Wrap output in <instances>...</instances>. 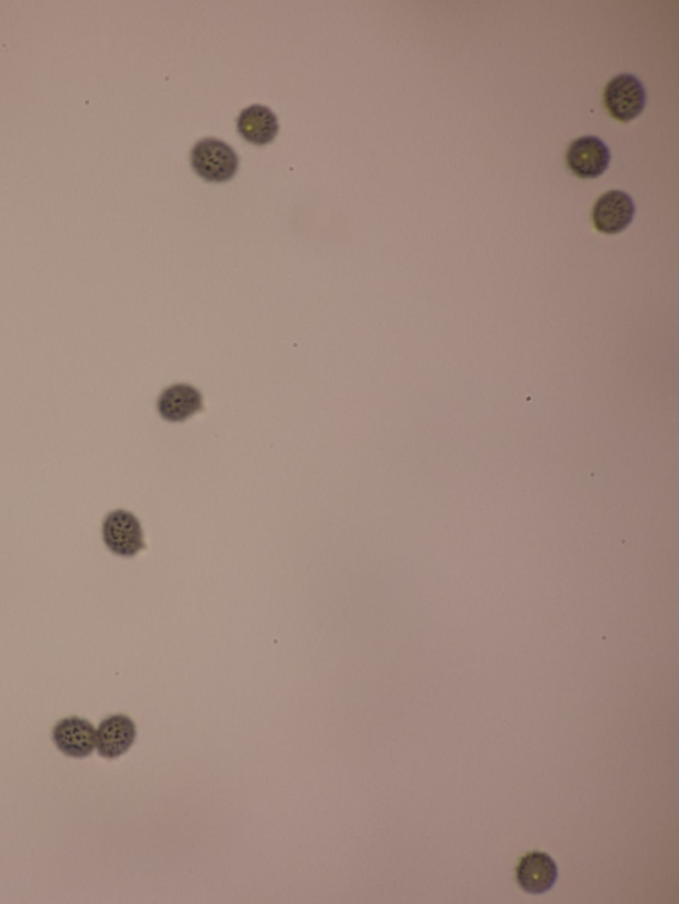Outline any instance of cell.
Returning a JSON list of instances; mask_svg holds the SVG:
<instances>
[{
    "mask_svg": "<svg viewBox=\"0 0 679 904\" xmlns=\"http://www.w3.org/2000/svg\"><path fill=\"white\" fill-rule=\"evenodd\" d=\"M52 741L61 754L73 759H85L96 749V730L88 720L66 718L54 725Z\"/></svg>",
    "mask_w": 679,
    "mask_h": 904,
    "instance_id": "6",
    "label": "cell"
},
{
    "mask_svg": "<svg viewBox=\"0 0 679 904\" xmlns=\"http://www.w3.org/2000/svg\"><path fill=\"white\" fill-rule=\"evenodd\" d=\"M237 130L246 142L254 145H267L278 136L279 122L270 108L251 106L243 109L238 118Z\"/></svg>",
    "mask_w": 679,
    "mask_h": 904,
    "instance_id": "10",
    "label": "cell"
},
{
    "mask_svg": "<svg viewBox=\"0 0 679 904\" xmlns=\"http://www.w3.org/2000/svg\"><path fill=\"white\" fill-rule=\"evenodd\" d=\"M192 167L207 182H228L240 168V157L230 145L217 138L201 139L192 150Z\"/></svg>",
    "mask_w": 679,
    "mask_h": 904,
    "instance_id": "1",
    "label": "cell"
},
{
    "mask_svg": "<svg viewBox=\"0 0 679 904\" xmlns=\"http://www.w3.org/2000/svg\"><path fill=\"white\" fill-rule=\"evenodd\" d=\"M609 162L610 150L598 137H581L567 151L568 168L579 179H597L607 171Z\"/></svg>",
    "mask_w": 679,
    "mask_h": 904,
    "instance_id": "4",
    "label": "cell"
},
{
    "mask_svg": "<svg viewBox=\"0 0 679 904\" xmlns=\"http://www.w3.org/2000/svg\"><path fill=\"white\" fill-rule=\"evenodd\" d=\"M635 206L629 194L611 191L602 195L592 211V221L597 231L615 235L632 223Z\"/></svg>",
    "mask_w": 679,
    "mask_h": 904,
    "instance_id": "5",
    "label": "cell"
},
{
    "mask_svg": "<svg viewBox=\"0 0 679 904\" xmlns=\"http://www.w3.org/2000/svg\"><path fill=\"white\" fill-rule=\"evenodd\" d=\"M102 540L110 552L121 558H133L145 549L143 527L133 513L110 512L102 523Z\"/></svg>",
    "mask_w": 679,
    "mask_h": 904,
    "instance_id": "2",
    "label": "cell"
},
{
    "mask_svg": "<svg viewBox=\"0 0 679 904\" xmlns=\"http://www.w3.org/2000/svg\"><path fill=\"white\" fill-rule=\"evenodd\" d=\"M517 879L520 888L530 894H544L558 881V866L547 853L525 854L518 865Z\"/></svg>",
    "mask_w": 679,
    "mask_h": 904,
    "instance_id": "8",
    "label": "cell"
},
{
    "mask_svg": "<svg viewBox=\"0 0 679 904\" xmlns=\"http://www.w3.org/2000/svg\"><path fill=\"white\" fill-rule=\"evenodd\" d=\"M136 724L125 714L104 719L96 731V749L104 759L114 760L125 755L136 742Z\"/></svg>",
    "mask_w": 679,
    "mask_h": 904,
    "instance_id": "7",
    "label": "cell"
},
{
    "mask_svg": "<svg viewBox=\"0 0 679 904\" xmlns=\"http://www.w3.org/2000/svg\"><path fill=\"white\" fill-rule=\"evenodd\" d=\"M158 413L168 423H183L204 407L199 390L191 384L179 383L163 390L157 403Z\"/></svg>",
    "mask_w": 679,
    "mask_h": 904,
    "instance_id": "9",
    "label": "cell"
},
{
    "mask_svg": "<svg viewBox=\"0 0 679 904\" xmlns=\"http://www.w3.org/2000/svg\"><path fill=\"white\" fill-rule=\"evenodd\" d=\"M604 103L611 118L621 122L633 121L646 106L644 85L633 75L611 78L604 91Z\"/></svg>",
    "mask_w": 679,
    "mask_h": 904,
    "instance_id": "3",
    "label": "cell"
}]
</instances>
